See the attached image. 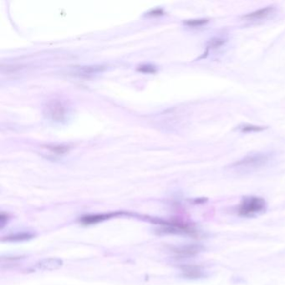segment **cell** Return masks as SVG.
<instances>
[{"label":"cell","mask_w":285,"mask_h":285,"mask_svg":"<svg viewBox=\"0 0 285 285\" xmlns=\"http://www.w3.org/2000/svg\"><path fill=\"white\" fill-rule=\"evenodd\" d=\"M272 160V155L269 153H253L244 157L232 165V168L242 172H252L263 166H266Z\"/></svg>","instance_id":"cell-1"},{"label":"cell","mask_w":285,"mask_h":285,"mask_svg":"<svg viewBox=\"0 0 285 285\" xmlns=\"http://www.w3.org/2000/svg\"><path fill=\"white\" fill-rule=\"evenodd\" d=\"M44 115L47 120L56 124L66 122L70 111L67 105L63 101L53 99L47 102L44 107Z\"/></svg>","instance_id":"cell-2"},{"label":"cell","mask_w":285,"mask_h":285,"mask_svg":"<svg viewBox=\"0 0 285 285\" xmlns=\"http://www.w3.org/2000/svg\"><path fill=\"white\" fill-rule=\"evenodd\" d=\"M266 202L265 199L255 196L245 197L243 198L239 207V214L243 217H253L266 210Z\"/></svg>","instance_id":"cell-3"},{"label":"cell","mask_w":285,"mask_h":285,"mask_svg":"<svg viewBox=\"0 0 285 285\" xmlns=\"http://www.w3.org/2000/svg\"><path fill=\"white\" fill-rule=\"evenodd\" d=\"M63 261L61 259L57 258H50L41 260L35 265V270L39 271H53L56 270L62 267Z\"/></svg>","instance_id":"cell-4"},{"label":"cell","mask_w":285,"mask_h":285,"mask_svg":"<svg viewBox=\"0 0 285 285\" xmlns=\"http://www.w3.org/2000/svg\"><path fill=\"white\" fill-rule=\"evenodd\" d=\"M204 250V247L200 245H187L184 247H178L175 249L174 253L178 257H192L195 256L199 253H201Z\"/></svg>","instance_id":"cell-5"},{"label":"cell","mask_w":285,"mask_h":285,"mask_svg":"<svg viewBox=\"0 0 285 285\" xmlns=\"http://www.w3.org/2000/svg\"><path fill=\"white\" fill-rule=\"evenodd\" d=\"M274 7H266V8H264V9H259V10H256V11L252 12V13H249L247 15L244 16V19H246V20H262V19H265V18L268 17L269 15H272L274 13Z\"/></svg>","instance_id":"cell-6"},{"label":"cell","mask_w":285,"mask_h":285,"mask_svg":"<svg viewBox=\"0 0 285 285\" xmlns=\"http://www.w3.org/2000/svg\"><path fill=\"white\" fill-rule=\"evenodd\" d=\"M183 273L184 276L189 279H199L204 275L201 268L197 266H185L183 268Z\"/></svg>","instance_id":"cell-7"},{"label":"cell","mask_w":285,"mask_h":285,"mask_svg":"<svg viewBox=\"0 0 285 285\" xmlns=\"http://www.w3.org/2000/svg\"><path fill=\"white\" fill-rule=\"evenodd\" d=\"M115 214H98V215L85 216L83 217L81 222L84 224H93L113 217Z\"/></svg>","instance_id":"cell-8"},{"label":"cell","mask_w":285,"mask_h":285,"mask_svg":"<svg viewBox=\"0 0 285 285\" xmlns=\"http://www.w3.org/2000/svg\"><path fill=\"white\" fill-rule=\"evenodd\" d=\"M104 70H105V67L103 66H84V67L78 69L77 73L81 76H91L96 73L102 72Z\"/></svg>","instance_id":"cell-9"},{"label":"cell","mask_w":285,"mask_h":285,"mask_svg":"<svg viewBox=\"0 0 285 285\" xmlns=\"http://www.w3.org/2000/svg\"><path fill=\"white\" fill-rule=\"evenodd\" d=\"M227 42L226 39L223 38V37H215L212 40H210L207 44V50L206 54L209 52L210 50H216L220 47L223 46Z\"/></svg>","instance_id":"cell-10"},{"label":"cell","mask_w":285,"mask_h":285,"mask_svg":"<svg viewBox=\"0 0 285 285\" xmlns=\"http://www.w3.org/2000/svg\"><path fill=\"white\" fill-rule=\"evenodd\" d=\"M47 148L57 155H64L69 151V147L64 145H48Z\"/></svg>","instance_id":"cell-11"},{"label":"cell","mask_w":285,"mask_h":285,"mask_svg":"<svg viewBox=\"0 0 285 285\" xmlns=\"http://www.w3.org/2000/svg\"><path fill=\"white\" fill-rule=\"evenodd\" d=\"M209 20L207 19H199V20H191L185 22V24L190 27H199L205 25L206 23H208Z\"/></svg>","instance_id":"cell-12"},{"label":"cell","mask_w":285,"mask_h":285,"mask_svg":"<svg viewBox=\"0 0 285 285\" xmlns=\"http://www.w3.org/2000/svg\"><path fill=\"white\" fill-rule=\"evenodd\" d=\"M265 127L262 126H256V125H244L240 127V131L242 132H257V131H262L265 130Z\"/></svg>","instance_id":"cell-13"},{"label":"cell","mask_w":285,"mask_h":285,"mask_svg":"<svg viewBox=\"0 0 285 285\" xmlns=\"http://www.w3.org/2000/svg\"><path fill=\"white\" fill-rule=\"evenodd\" d=\"M33 236L29 233H18L11 237H8L7 240H12V241H20V240H26V239L32 238Z\"/></svg>","instance_id":"cell-14"},{"label":"cell","mask_w":285,"mask_h":285,"mask_svg":"<svg viewBox=\"0 0 285 285\" xmlns=\"http://www.w3.org/2000/svg\"><path fill=\"white\" fill-rule=\"evenodd\" d=\"M137 70L143 73H155L157 71L156 68L154 66H151V65H142L137 69Z\"/></svg>","instance_id":"cell-15"}]
</instances>
